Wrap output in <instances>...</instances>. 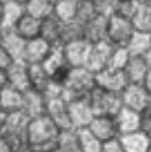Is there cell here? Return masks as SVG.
<instances>
[{
	"mask_svg": "<svg viewBox=\"0 0 151 152\" xmlns=\"http://www.w3.org/2000/svg\"><path fill=\"white\" fill-rule=\"evenodd\" d=\"M60 129L47 115L32 118L27 129V140L35 152H54L58 150Z\"/></svg>",
	"mask_w": 151,
	"mask_h": 152,
	"instance_id": "obj_1",
	"label": "cell"
},
{
	"mask_svg": "<svg viewBox=\"0 0 151 152\" xmlns=\"http://www.w3.org/2000/svg\"><path fill=\"white\" fill-rule=\"evenodd\" d=\"M96 87L95 74L86 67L71 68L70 76L63 86V99L67 103L79 97L88 96L90 92Z\"/></svg>",
	"mask_w": 151,
	"mask_h": 152,
	"instance_id": "obj_2",
	"label": "cell"
},
{
	"mask_svg": "<svg viewBox=\"0 0 151 152\" xmlns=\"http://www.w3.org/2000/svg\"><path fill=\"white\" fill-rule=\"evenodd\" d=\"M42 64L45 68V71L50 74V77H51L52 83L60 84V86L66 84L72 67L70 66L66 59L63 44L52 45L47 55V58L44 59V61H43Z\"/></svg>",
	"mask_w": 151,
	"mask_h": 152,
	"instance_id": "obj_3",
	"label": "cell"
},
{
	"mask_svg": "<svg viewBox=\"0 0 151 152\" xmlns=\"http://www.w3.org/2000/svg\"><path fill=\"white\" fill-rule=\"evenodd\" d=\"M90 103L96 115H111L115 116L123 107V100L120 92H111L95 87L90 92Z\"/></svg>",
	"mask_w": 151,
	"mask_h": 152,
	"instance_id": "obj_4",
	"label": "cell"
},
{
	"mask_svg": "<svg viewBox=\"0 0 151 152\" xmlns=\"http://www.w3.org/2000/svg\"><path fill=\"white\" fill-rule=\"evenodd\" d=\"M31 118L24 111H16L10 112L5 119L4 127L0 134L5 136L11 142L12 147L15 148L20 143L28 142L27 140V129H28Z\"/></svg>",
	"mask_w": 151,
	"mask_h": 152,
	"instance_id": "obj_5",
	"label": "cell"
},
{
	"mask_svg": "<svg viewBox=\"0 0 151 152\" xmlns=\"http://www.w3.org/2000/svg\"><path fill=\"white\" fill-rule=\"evenodd\" d=\"M135 31L136 29L134 27L133 20L123 18L118 13H112L108 16L107 40L114 47H126Z\"/></svg>",
	"mask_w": 151,
	"mask_h": 152,
	"instance_id": "obj_6",
	"label": "cell"
},
{
	"mask_svg": "<svg viewBox=\"0 0 151 152\" xmlns=\"http://www.w3.org/2000/svg\"><path fill=\"white\" fill-rule=\"evenodd\" d=\"M45 115L56 124V127L60 131L75 129L71 116H70L68 103L63 97H55V99L45 100Z\"/></svg>",
	"mask_w": 151,
	"mask_h": 152,
	"instance_id": "obj_7",
	"label": "cell"
},
{
	"mask_svg": "<svg viewBox=\"0 0 151 152\" xmlns=\"http://www.w3.org/2000/svg\"><path fill=\"white\" fill-rule=\"evenodd\" d=\"M114 48L115 47L108 40L91 44L88 58H87L84 67L90 69L91 72H94V74H98L102 69L107 68L110 64V59H111Z\"/></svg>",
	"mask_w": 151,
	"mask_h": 152,
	"instance_id": "obj_8",
	"label": "cell"
},
{
	"mask_svg": "<svg viewBox=\"0 0 151 152\" xmlns=\"http://www.w3.org/2000/svg\"><path fill=\"white\" fill-rule=\"evenodd\" d=\"M68 110L75 129L87 128L92 119L95 118V113L90 103V95L68 102Z\"/></svg>",
	"mask_w": 151,
	"mask_h": 152,
	"instance_id": "obj_9",
	"label": "cell"
},
{
	"mask_svg": "<svg viewBox=\"0 0 151 152\" xmlns=\"http://www.w3.org/2000/svg\"><path fill=\"white\" fill-rule=\"evenodd\" d=\"M102 143L114 140L119 137V128L115 116L111 115H96L87 127Z\"/></svg>",
	"mask_w": 151,
	"mask_h": 152,
	"instance_id": "obj_10",
	"label": "cell"
},
{
	"mask_svg": "<svg viewBox=\"0 0 151 152\" xmlns=\"http://www.w3.org/2000/svg\"><path fill=\"white\" fill-rule=\"evenodd\" d=\"M95 81L96 87L111 92H122L127 87V80L123 69H115L111 67H107L95 74Z\"/></svg>",
	"mask_w": 151,
	"mask_h": 152,
	"instance_id": "obj_11",
	"label": "cell"
},
{
	"mask_svg": "<svg viewBox=\"0 0 151 152\" xmlns=\"http://www.w3.org/2000/svg\"><path fill=\"white\" fill-rule=\"evenodd\" d=\"M123 100V105L138 112H143L147 104L150 94L144 88L143 84H127L125 89L120 92Z\"/></svg>",
	"mask_w": 151,
	"mask_h": 152,
	"instance_id": "obj_12",
	"label": "cell"
},
{
	"mask_svg": "<svg viewBox=\"0 0 151 152\" xmlns=\"http://www.w3.org/2000/svg\"><path fill=\"white\" fill-rule=\"evenodd\" d=\"M64 53L68 64L75 68V67H84L86 61L88 58L91 44L86 39H80L76 42H71L68 44H64Z\"/></svg>",
	"mask_w": 151,
	"mask_h": 152,
	"instance_id": "obj_13",
	"label": "cell"
},
{
	"mask_svg": "<svg viewBox=\"0 0 151 152\" xmlns=\"http://www.w3.org/2000/svg\"><path fill=\"white\" fill-rule=\"evenodd\" d=\"M107 27H108V16L99 13L87 23H84V39L90 44L104 42L107 40Z\"/></svg>",
	"mask_w": 151,
	"mask_h": 152,
	"instance_id": "obj_14",
	"label": "cell"
},
{
	"mask_svg": "<svg viewBox=\"0 0 151 152\" xmlns=\"http://www.w3.org/2000/svg\"><path fill=\"white\" fill-rule=\"evenodd\" d=\"M150 69V66L143 56H131L123 72L127 84H143Z\"/></svg>",
	"mask_w": 151,
	"mask_h": 152,
	"instance_id": "obj_15",
	"label": "cell"
},
{
	"mask_svg": "<svg viewBox=\"0 0 151 152\" xmlns=\"http://www.w3.org/2000/svg\"><path fill=\"white\" fill-rule=\"evenodd\" d=\"M52 45L47 43L42 37H35L32 40H28L24 50L23 61L27 64H40L44 61L47 58L48 52H50Z\"/></svg>",
	"mask_w": 151,
	"mask_h": 152,
	"instance_id": "obj_16",
	"label": "cell"
},
{
	"mask_svg": "<svg viewBox=\"0 0 151 152\" xmlns=\"http://www.w3.org/2000/svg\"><path fill=\"white\" fill-rule=\"evenodd\" d=\"M119 128V134H131V132L141 131V121H142V113L135 110H131L123 105L120 111L115 115ZM119 135V136H120Z\"/></svg>",
	"mask_w": 151,
	"mask_h": 152,
	"instance_id": "obj_17",
	"label": "cell"
},
{
	"mask_svg": "<svg viewBox=\"0 0 151 152\" xmlns=\"http://www.w3.org/2000/svg\"><path fill=\"white\" fill-rule=\"evenodd\" d=\"M64 23L55 15H51L42 20L40 28V37L44 39L51 45L62 44V34H63Z\"/></svg>",
	"mask_w": 151,
	"mask_h": 152,
	"instance_id": "obj_18",
	"label": "cell"
},
{
	"mask_svg": "<svg viewBox=\"0 0 151 152\" xmlns=\"http://www.w3.org/2000/svg\"><path fill=\"white\" fill-rule=\"evenodd\" d=\"M8 86L24 92L29 89V74L28 64L24 61H13V64L7 69Z\"/></svg>",
	"mask_w": 151,
	"mask_h": 152,
	"instance_id": "obj_19",
	"label": "cell"
},
{
	"mask_svg": "<svg viewBox=\"0 0 151 152\" xmlns=\"http://www.w3.org/2000/svg\"><path fill=\"white\" fill-rule=\"evenodd\" d=\"M119 140L125 152H150L151 139L142 131L120 135Z\"/></svg>",
	"mask_w": 151,
	"mask_h": 152,
	"instance_id": "obj_20",
	"label": "cell"
},
{
	"mask_svg": "<svg viewBox=\"0 0 151 152\" xmlns=\"http://www.w3.org/2000/svg\"><path fill=\"white\" fill-rule=\"evenodd\" d=\"M23 111L29 118L44 115L45 113V99L42 92L29 88L23 92Z\"/></svg>",
	"mask_w": 151,
	"mask_h": 152,
	"instance_id": "obj_21",
	"label": "cell"
},
{
	"mask_svg": "<svg viewBox=\"0 0 151 152\" xmlns=\"http://www.w3.org/2000/svg\"><path fill=\"white\" fill-rule=\"evenodd\" d=\"M26 5L16 0H8L3 3V15L0 26L4 29H13L18 21L21 19V16L26 13Z\"/></svg>",
	"mask_w": 151,
	"mask_h": 152,
	"instance_id": "obj_22",
	"label": "cell"
},
{
	"mask_svg": "<svg viewBox=\"0 0 151 152\" xmlns=\"http://www.w3.org/2000/svg\"><path fill=\"white\" fill-rule=\"evenodd\" d=\"M1 44L5 47V50L11 53L15 61H23L24 50L27 45V40L23 39L15 29H5L3 35Z\"/></svg>",
	"mask_w": 151,
	"mask_h": 152,
	"instance_id": "obj_23",
	"label": "cell"
},
{
	"mask_svg": "<svg viewBox=\"0 0 151 152\" xmlns=\"http://www.w3.org/2000/svg\"><path fill=\"white\" fill-rule=\"evenodd\" d=\"M40 28H42V19L35 18L31 13L26 12L21 19L18 21V24L15 26V31L20 35L23 39L32 40L35 37L40 36Z\"/></svg>",
	"mask_w": 151,
	"mask_h": 152,
	"instance_id": "obj_24",
	"label": "cell"
},
{
	"mask_svg": "<svg viewBox=\"0 0 151 152\" xmlns=\"http://www.w3.org/2000/svg\"><path fill=\"white\" fill-rule=\"evenodd\" d=\"M0 108L7 113L23 111V92L11 86L3 87L0 92Z\"/></svg>",
	"mask_w": 151,
	"mask_h": 152,
	"instance_id": "obj_25",
	"label": "cell"
},
{
	"mask_svg": "<svg viewBox=\"0 0 151 152\" xmlns=\"http://www.w3.org/2000/svg\"><path fill=\"white\" fill-rule=\"evenodd\" d=\"M29 74V88L39 92H44L51 84L50 74L45 71L43 64H28Z\"/></svg>",
	"mask_w": 151,
	"mask_h": 152,
	"instance_id": "obj_26",
	"label": "cell"
},
{
	"mask_svg": "<svg viewBox=\"0 0 151 152\" xmlns=\"http://www.w3.org/2000/svg\"><path fill=\"white\" fill-rule=\"evenodd\" d=\"M126 48L130 56H144L151 50V34L135 31Z\"/></svg>",
	"mask_w": 151,
	"mask_h": 152,
	"instance_id": "obj_27",
	"label": "cell"
},
{
	"mask_svg": "<svg viewBox=\"0 0 151 152\" xmlns=\"http://www.w3.org/2000/svg\"><path fill=\"white\" fill-rule=\"evenodd\" d=\"M58 150L60 152H83L78 129H67L60 132Z\"/></svg>",
	"mask_w": 151,
	"mask_h": 152,
	"instance_id": "obj_28",
	"label": "cell"
},
{
	"mask_svg": "<svg viewBox=\"0 0 151 152\" xmlns=\"http://www.w3.org/2000/svg\"><path fill=\"white\" fill-rule=\"evenodd\" d=\"M55 3L56 0H28L26 4V11L43 20L54 13Z\"/></svg>",
	"mask_w": 151,
	"mask_h": 152,
	"instance_id": "obj_29",
	"label": "cell"
},
{
	"mask_svg": "<svg viewBox=\"0 0 151 152\" xmlns=\"http://www.w3.org/2000/svg\"><path fill=\"white\" fill-rule=\"evenodd\" d=\"M76 5L78 0H56L54 15L63 23L76 20Z\"/></svg>",
	"mask_w": 151,
	"mask_h": 152,
	"instance_id": "obj_30",
	"label": "cell"
},
{
	"mask_svg": "<svg viewBox=\"0 0 151 152\" xmlns=\"http://www.w3.org/2000/svg\"><path fill=\"white\" fill-rule=\"evenodd\" d=\"M133 23L136 31L151 34V4L141 1L138 12L133 19Z\"/></svg>",
	"mask_w": 151,
	"mask_h": 152,
	"instance_id": "obj_31",
	"label": "cell"
},
{
	"mask_svg": "<svg viewBox=\"0 0 151 152\" xmlns=\"http://www.w3.org/2000/svg\"><path fill=\"white\" fill-rule=\"evenodd\" d=\"M84 39V24L78 20L64 23L63 34H62V44H68L71 42Z\"/></svg>",
	"mask_w": 151,
	"mask_h": 152,
	"instance_id": "obj_32",
	"label": "cell"
},
{
	"mask_svg": "<svg viewBox=\"0 0 151 152\" xmlns=\"http://www.w3.org/2000/svg\"><path fill=\"white\" fill-rule=\"evenodd\" d=\"M78 134H79V139H80V144H82L83 152H102V145H103V143L88 128L78 129Z\"/></svg>",
	"mask_w": 151,
	"mask_h": 152,
	"instance_id": "obj_33",
	"label": "cell"
},
{
	"mask_svg": "<svg viewBox=\"0 0 151 152\" xmlns=\"http://www.w3.org/2000/svg\"><path fill=\"white\" fill-rule=\"evenodd\" d=\"M99 15L96 11L95 3L94 0H78L76 5V20L80 21L82 24L87 23L92 18Z\"/></svg>",
	"mask_w": 151,
	"mask_h": 152,
	"instance_id": "obj_34",
	"label": "cell"
},
{
	"mask_svg": "<svg viewBox=\"0 0 151 152\" xmlns=\"http://www.w3.org/2000/svg\"><path fill=\"white\" fill-rule=\"evenodd\" d=\"M139 5H141V0H118L114 13L133 20L135 13L138 12Z\"/></svg>",
	"mask_w": 151,
	"mask_h": 152,
	"instance_id": "obj_35",
	"label": "cell"
},
{
	"mask_svg": "<svg viewBox=\"0 0 151 152\" xmlns=\"http://www.w3.org/2000/svg\"><path fill=\"white\" fill-rule=\"evenodd\" d=\"M130 58L131 56L126 47H115L114 51H112L111 59H110L108 67L115 68V69H125V67L127 66Z\"/></svg>",
	"mask_w": 151,
	"mask_h": 152,
	"instance_id": "obj_36",
	"label": "cell"
},
{
	"mask_svg": "<svg viewBox=\"0 0 151 152\" xmlns=\"http://www.w3.org/2000/svg\"><path fill=\"white\" fill-rule=\"evenodd\" d=\"M94 3H95L98 13L104 16H110L115 12L118 0H94Z\"/></svg>",
	"mask_w": 151,
	"mask_h": 152,
	"instance_id": "obj_37",
	"label": "cell"
},
{
	"mask_svg": "<svg viewBox=\"0 0 151 152\" xmlns=\"http://www.w3.org/2000/svg\"><path fill=\"white\" fill-rule=\"evenodd\" d=\"M13 58L11 56V53L5 50V47L3 44H0V68L8 69L13 64Z\"/></svg>",
	"mask_w": 151,
	"mask_h": 152,
	"instance_id": "obj_38",
	"label": "cell"
},
{
	"mask_svg": "<svg viewBox=\"0 0 151 152\" xmlns=\"http://www.w3.org/2000/svg\"><path fill=\"white\" fill-rule=\"evenodd\" d=\"M102 152H125L122 147V143H120L119 137L114 140H110V142L103 143L102 145Z\"/></svg>",
	"mask_w": 151,
	"mask_h": 152,
	"instance_id": "obj_39",
	"label": "cell"
},
{
	"mask_svg": "<svg viewBox=\"0 0 151 152\" xmlns=\"http://www.w3.org/2000/svg\"><path fill=\"white\" fill-rule=\"evenodd\" d=\"M141 131L151 139V113H142Z\"/></svg>",
	"mask_w": 151,
	"mask_h": 152,
	"instance_id": "obj_40",
	"label": "cell"
},
{
	"mask_svg": "<svg viewBox=\"0 0 151 152\" xmlns=\"http://www.w3.org/2000/svg\"><path fill=\"white\" fill-rule=\"evenodd\" d=\"M0 152H13V147L11 142L5 136L0 134Z\"/></svg>",
	"mask_w": 151,
	"mask_h": 152,
	"instance_id": "obj_41",
	"label": "cell"
},
{
	"mask_svg": "<svg viewBox=\"0 0 151 152\" xmlns=\"http://www.w3.org/2000/svg\"><path fill=\"white\" fill-rule=\"evenodd\" d=\"M13 152H35V151L28 142H24V143H20L19 145H16L13 148Z\"/></svg>",
	"mask_w": 151,
	"mask_h": 152,
	"instance_id": "obj_42",
	"label": "cell"
},
{
	"mask_svg": "<svg viewBox=\"0 0 151 152\" xmlns=\"http://www.w3.org/2000/svg\"><path fill=\"white\" fill-rule=\"evenodd\" d=\"M8 86V75H7V69L0 68V88Z\"/></svg>",
	"mask_w": 151,
	"mask_h": 152,
	"instance_id": "obj_43",
	"label": "cell"
},
{
	"mask_svg": "<svg viewBox=\"0 0 151 152\" xmlns=\"http://www.w3.org/2000/svg\"><path fill=\"white\" fill-rule=\"evenodd\" d=\"M143 86H144V88L147 89V92L151 95V69H150V72L146 76V80H144Z\"/></svg>",
	"mask_w": 151,
	"mask_h": 152,
	"instance_id": "obj_44",
	"label": "cell"
},
{
	"mask_svg": "<svg viewBox=\"0 0 151 152\" xmlns=\"http://www.w3.org/2000/svg\"><path fill=\"white\" fill-rule=\"evenodd\" d=\"M7 115L8 113L5 112L3 108H0V132H1L3 127H4V123H5V119H7Z\"/></svg>",
	"mask_w": 151,
	"mask_h": 152,
	"instance_id": "obj_45",
	"label": "cell"
},
{
	"mask_svg": "<svg viewBox=\"0 0 151 152\" xmlns=\"http://www.w3.org/2000/svg\"><path fill=\"white\" fill-rule=\"evenodd\" d=\"M142 113H151V95L149 96V100H147V104L144 107V111Z\"/></svg>",
	"mask_w": 151,
	"mask_h": 152,
	"instance_id": "obj_46",
	"label": "cell"
},
{
	"mask_svg": "<svg viewBox=\"0 0 151 152\" xmlns=\"http://www.w3.org/2000/svg\"><path fill=\"white\" fill-rule=\"evenodd\" d=\"M143 58H144V59H146L147 64H149V66H150V68H151V50H150V51H149V52H147V53H146V55H144V56H143Z\"/></svg>",
	"mask_w": 151,
	"mask_h": 152,
	"instance_id": "obj_47",
	"label": "cell"
},
{
	"mask_svg": "<svg viewBox=\"0 0 151 152\" xmlns=\"http://www.w3.org/2000/svg\"><path fill=\"white\" fill-rule=\"evenodd\" d=\"M3 35H4V29H3L1 26H0V44H1V40H3Z\"/></svg>",
	"mask_w": 151,
	"mask_h": 152,
	"instance_id": "obj_48",
	"label": "cell"
},
{
	"mask_svg": "<svg viewBox=\"0 0 151 152\" xmlns=\"http://www.w3.org/2000/svg\"><path fill=\"white\" fill-rule=\"evenodd\" d=\"M1 15H3V3L0 1V21H1Z\"/></svg>",
	"mask_w": 151,
	"mask_h": 152,
	"instance_id": "obj_49",
	"label": "cell"
},
{
	"mask_svg": "<svg viewBox=\"0 0 151 152\" xmlns=\"http://www.w3.org/2000/svg\"><path fill=\"white\" fill-rule=\"evenodd\" d=\"M16 1H19V3H21V4H24V5H26L28 0H16Z\"/></svg>",
	"mask_w": 151,
	"mask_h": 152,
	"instance_id": "obj_50",
	"label": "cell"
},
{
	"mask_svg": "<svg viewBox=\"0 0 151 152\" xmlns=\"http://www.w3.org/2000/svg\"><path fill=\"white\" fill-rule=\"evenodd\" d=\"M142 3H147V1H151V0H141Z\"/></svg>",
	"mask_w": 151,
	"mask_h": 152,
	"instance_id": "obj_51",
	"label": "cell"
},
{
	"mask_svg": "<svg viewBox=\"0 0 151 152\" xmlns=\"http://www.w3.org/2000/svg\"><path fill=\"white\" fill-rule=\"evenodd\" d=\"M0 1H1V3H5V1H8V0H0Z\"/></svg>",
	"mask_w": 151,
	"mask_h": 152,
	"instance_id": "obj_52",
	"label": "cell"
},
{
	"mask_svg": "<svg viewBox=\"0 0 151 152\" xmlns=\"http://www.w3.org/2000/svg\"><path fill=\"white\" fill-rule=\"evenodd\" d=\"M0 92H1V88H0Z\"/></svg>",
	"mask_w": 151,
	"mask_h": 152,
	"instance_id": "obj_53",
	"label": "cell"
},
{
	"mask_svg": "<svg viewBox=\"0 0 151 152\" xmlns=\"http://www.w3.org/2000/svg\"><path fill=\"white\" fill-rule=\"evenodd\" d=\"M150 152H151V151H150Z\"/></svg>",
	"mask_w": 151,
	"mask_h": 152,
	"instance_id": "obj_54",
	"label": "cell"
}]
</instances>
